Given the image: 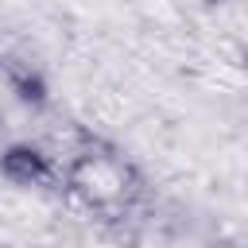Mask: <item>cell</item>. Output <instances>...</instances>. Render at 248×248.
Wrapping results in <instances>:
<instances>
[{
	"mask_svg": "<svg viewBox=\"0 0 248 248\" xmlns=\"http://www.w3.org/2000/svg\"><path fill=\"white\" fill-rule=\"evenodd\" d=\"M0 174L16 186H43L50 182V159L39 151V147H27V143H16L0 155Z\"/></svg>",
	"mask_w": 248,
	"mask_h": 248,
	"instance_id": "6da1fadb",
	"label": "cell"
},
{
	"mask_svg": "<svg viewBox=\"0 0 248 248\" xmlns=\"http://www.w3.org/2000/svg\"><path fill=\"white\" fill-rule=\"evenodd\" d=\"M8 78H12V89H16L23 101H31V105H43V101H46V85H43V78H39V74L12 66V70H8Z\"/></svg>",
	"mask_w": 248,
	"mask_h": 248,
	"instance_id": "7a4b0ae2",
	"label": "cell"
}]
</instances>
